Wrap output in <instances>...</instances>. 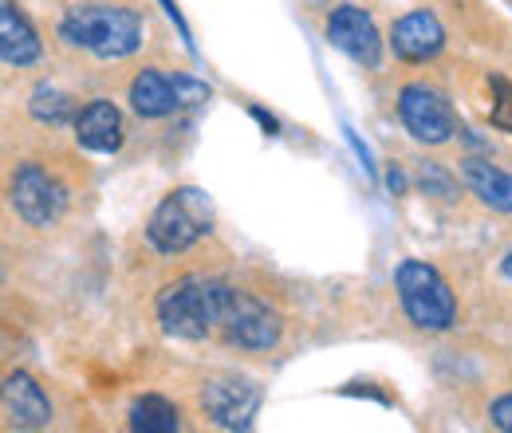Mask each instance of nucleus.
<instances>
[{"mask_svg":"<svg viewBox=\"0 0 512 433\" xmlns=\"http://www.w3.org/2000/svg\"><path fill=\"white\" fill-rule=\"evenodd\" d=\"M60 40L99 60H127L142 48V16L123 4H71L60 20Z\"/></svg>","mask_w":512,"mask_h":433,"instance_id":"1","label":"nucleus"},{"mask_svg":"<svg viewBox=\"0 0 512 433\" xmlns=\"http://www.w3.org/2000/svg\"><path fill=\"white\" fill-rule=\"evenodd\" d=\"M233 300V284L217 276H186L162 288L158 296V323L174 339H205L225 323V311Z\"/></svg>","mask_w":512,"mask_h":433,"instance_id":"2","label":"nucleus"},{"mask_svg":"<svg viewBox=\"0 0 512 433\" xmlns=\"http://www.w3.org/2000/svg\"><path fill=\"white\" fill-rule=\"evenodd\" d=\"M213 229V205L201 189L182 186L174 189L170 197H162V205L150 213V225H146V241L154 252L162 256H178L193 248L205 233Z\"/></svg>","mask_w":512,"mask_h":433,"instance_id":"3","label":"nucleus"},{"mask_svg":"<svg viewBox=\"0 0 512 433\" xmlns=\"http://www.w3.org/2000/svg\"><path fill=\"white\" fill-rule=\"evenodd\" d=\"M394 288L402 311L414 327L422 331H449L457 323V300L449 292V284L442 280V272L426 260H402L394 272Z\"/></svg>","mask_w":512,"mask_h":433,"instance_id":"4","label":"nucleus"},{"mask_svg":"<svg viewBox=\"0 0 512 433\" xmlns=\"http://www.w3.org/2000/svg\"><path fill=\"white\" fill-rule=\"evenodd\" d=\"M209 95V87H201L190 75H170V71H158V67H146L134 75L130 83V107L134 115L142 119H166L182 107H193Z\"/></svg>","mask_w":512,"mask_h":433,"instance_id":"5","label":"nucleus"},{"mask_svg":"<svg viewBox=\"0 0 512 433\" xmlns=\"http://www.w3.org/2000/svg\"><path fill=\"white\" fill-rule=\"evenodd\" d=\"M398 119L426 146H442L457 134V115L449 99L430 83H406L398 91Z\"/></svg>","mask_w":512,"mask_h":433,"instance_id":"6","label":"nucleus"},{"mask_svg":"<svg viewBox=\"0 0 512 433\" xmlns=\"http://www.w3.org/2000/svg\"><path fill=\"white\" fill-rule=\"evenodd\" d=\"M8 197H12V209H16L28 225H36V229L56 225L67 209V189L60 186L44 166H36V162H24V166L12 174Z\"/></svg>","mask_w":512,"mask_h":433,"instance_id":"7","label":"nucleus"},{"mask_svg":"<svg viewBox=\"0 0 512 433\" xmlns=\"http://www.w3.org/2000/svg\"><path fill=\"white\" fill-rule=\"evenodd\" d=\"M221 331H225L229 343H237L245 351H268V347L280 343V315L264 300H256L253 292L233 288V300H229Z\"/></svg>","mask_w":512,"mask_h":433,"instance_id":"8","label":"nucleus"},{"mask_svg":"<svg viewBox=\"0 0 512 433\" xmlns=\"http://www.w3.org/2000/svg\"><path fill=\"white\" fill-rule=\"evenodd\" d=\"M260 402H264V390L253 378H217L201 390V406L221 430H249Z\"/></svg>","mask_w":512,"mask_h":433,"instance_id":"9","label":"nucleus"},{"mask_svg":"<svg viewBox=\"0 0 512 433\" xmlns=\"http://www.w3.org/2000/svg\"><path fill=\"white\" fill-rule=\"evenodd\" d=\"M327 40H331V48H339L347 60L363 63V67H379L383 60L379 28L359 4H339L327 16Z\"/></svg>","mask_w":512,"mask_h":433,"instance_id":"10","label":"nucleus"},{"mask_svg":"<svg viewBox=\"0 0 512 433\" xmlns=\"http://www.w3.org/2000/svg\"><path fill=\"white\" fill-rule=\"evenodd\" d=\"M390 48H394L398 60L426 63L446 48V32H442V24H438L434 12L418 8V12H406V16L390 28Z\"/></svg>","mask_w":512,"mask_h":433,"instance_id":"11","label":"nucleus"},{"mask_svg":"<svg viewBox=\"0 0 512 433\" xmlns=\"http://www.w3.org/2000/svg\"><path fill=\"white\" fill-rule=\"evenodd\" d=\"M4 418L16 430H44L52 422V402L32 374L12 371L4 378Z\"/></svg>","mask_w":512,"mask_h":433,"instance_id":"12","label":"nucleus"},{"mask_svg":"<svg viewBox=\"0 0 512 433\" xmlns=\"http://www.w3.org/2000/svg\"><path fill=\"white\" fill-rule=\"evenodd\" d=\"M75 138L79 146L95 150V154H115L123 146V115L111 99H91L79 115H75Z\"/></svg>","mask_w":512,"mask_h":433,"instance_id":"13","label":"nucleus"},{"mask_svg":"<svg viewBox=\"0 0 512 433\" xmlns=\"http://www.w3.org/2000/svg\"><path fill=\"white\" fill-rule=\"evenodd\" d=\"M0 56H4L8 67H32L44 56L36 28L24 20V12H16L12 0L0 4Z\"/></svg>","mask_w":512,"mask_h":433,"instance_id":"14","label":"nucleus"},{"mask_svg":"<svg viewBox=\"0 0 512 433\" xmlns=\"http://www.w3.org/2000/svg\"><path fill=\"white\" fill-rule=\"evenodd\" d=\"M461 174H465V186L473 189V197L497 213H512V174L481 162V158H465L461 162Z\"/></svg>","mask_w":512,"mask_h":433,"instance_id":"15","label":"nucleus"},{"mask_svg":"<svg viewBox=\"0 0 512 433\" xmlns=\"http://www.w3.org/2000/svg\"><path fill=\"white\" fill-rule=\"evenodd\" d=\"M130 430L134 433H178L182 430V414L170 398L162 394H142L130 402Z\"/></svg>","mask_w":512,"mask_h":433,"instance_id":"16","label":"nucleus"},{"mask_svg":"<svg viewBox=\"0 0 512 433\" xmlns=\"http://www.w3.org/2000/svg\"><path fill=\"white\" fill-rule=\"evenodd\" d=\"M28 111H32V119H40V123H48V126H60L79 115V111H75V99L64 95L56 83H40V87L32 91V99H28Z\"/></svg>","mask_w":512,"mask_h":433,"instance_id":"17","label":"nucleus"},{"mask_svg":"<svg viewBox=\"0 0 512 433\" xmlns=\"http://www.w3.org/2000/svg\"><path fill=\"white\" fill-rule=\"evenodd\" d=\"M489 87H493V95H497L489 119H493V126H501V130H509L512 134V83L505 79V75H493Z\"/></svg>","mask_w":512,"mask_h":433,"instance_id":"18","label":"nucleus"},{"mask_svg":"<svg viewBox=\"0 0 512 433\" xmlns=\"http://www.w3.org/2000/svg\"><path fill=\"white\" fill-rule=\"evenodd\" d=\"M422 189L426 193H438V197H453V178L449 174H442V166H434V162H426L422 166Z\"/></svg>","mask_w":512,"mask_h":433,"instance_id":"19","label":"nucleus"},{"mask_svg":"<svg viewBox=\"0 0 512 433\" xmlns=\"http://www.w3.org/2000/svg\"><path fill=\"white\" fill-rule=\"evenodd\" d=\"M489 418H493V426H497V430L512 433V394H505V398H497V402H493Z\"/></svg>","mask_w":512,"mask_h":433,"instance_id":"20","label":"nucleus"},{"mask_svg":"<svg viewBox=\"0 0 512 433\" xmlns=\"http://www.w3.org/2000/svg\"><path fill=\"white\" fill-rule=\"evenodd\" d=\"M386 186L394 189V193H402V189H406V178H402V170H398V166L386 174Z\"/></svg>","mask_w":512,"mask_h":433,"instance_id":"21","label":"nucleus"},{"mask_svg":"<svg viewBox=\"0 0 512 433\" xmlns=\"http://www.w3.org/2000/svg\"><path fill=\"white\" fill-rule=\"evenodd\" d=\"M253 119L260 126H264V130H268V134H272V130H276V119H272V115H264V111H260V107H253Z\"/></svg>","mask_w":512,"mask_h":433,"instance_id":"22","label":"nucleus"},{"mask_svg":"<svg viewBox=\"0 0 512 433\" xmlns=\"http://www.w3.org/2000/svg\"><path fill=\"white\" fill-rule=\"evenodd\" d=\"M501 272H505V276L512 280V248L505 252V256H501Z\"/></svg>","mask_w":512,"mask_h":433,"instance_id":"23","label":"nucleus"}]
</instances>
